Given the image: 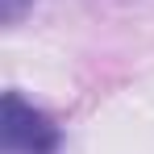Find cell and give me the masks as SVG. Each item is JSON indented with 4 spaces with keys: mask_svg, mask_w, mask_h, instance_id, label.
Instances as JSON below:
<instances>
[{
    "mask_svg": "<svg viewBox=\"0 0 154 154\" xmlns=\"http://www.w3.org/2000/svg\"><path fill=\"white\" fill-rule=\"evenodd\" d=\"M4 154H63V129L50 112L33 108L21 92H4V121H0Z\"/></svg>",
    "mask_w": 154,
    "mask_h": 154,
    "instance_id": "6da1fadb",
    "label": "cell"
},
{
    "mask_svg": "<svg viewBox=\"0 0 154 154\" xmlns=\"http://www.w3.org/2000/svg\"><path fill=\"white\" fill-rule=\"evenodd\" d=\"M29 8H33V0H0V17H4V25H17Z\"/></svg>",
    "mask_w": 154,
    "mask_h": 154,
    "instance_id": "7a4b0ae2",
    "label": "cell"
}]
</instances>
